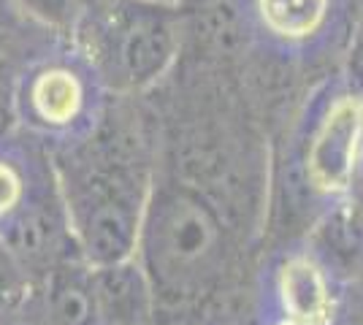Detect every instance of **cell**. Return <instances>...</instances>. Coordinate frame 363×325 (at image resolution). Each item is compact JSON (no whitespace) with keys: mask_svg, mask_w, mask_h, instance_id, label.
Returning <instances> with one entry per match:
<instances>
[{"mask_svg":"<svg viewBox=\"0 0 363 325\" xmlns=\"http://www.w3.org/2000/svg\"><path fill=\"white\" fill-rule=\"evenodd\" d=\"M350 62H352V71L363 76V16L355 25V33H352V55H350Z\"/></svg>","mask_w":363,"mask_h":325,"instance_id":"9a60e30c","label":"cell"},{"mask_svg":"<svg viewBox=\"0 0 363 325\" xmlns=\"http://www.w3.org/2000/svg\"><path fill=\"white\" fill-rule=\"evenodd\" d=\"M35 307L44 325H98L92 266L79 252L65 255L38 282Z\"/></svg>","mask_w":363,"mask_h":325,"instance_id":"52a82bcc","label":"cell"},{"mask_svg":"<svg viewBox=\"0 0 363 325\" xmlns=\"http://www.w3.org/2000/svg\"><path fill=\"white\" fill-rule=\"evenodd\" d=\"M277 325H320V323H309V320H293V317H282Z\"/></svg>","mask_w":363,"mask_h":325,"instance_id":"2e32d148","label":"cell"},{"mask_svg":"<svg viewBox=\"0 0 363 325\" xmlns=\"http://www.w3.org/2000/svg\"><path fill=\"white\" fill-rule=\"evenodd\" d=\"M52 179L55 169L49 157H33L22 149L0 147V225Z\"/></svg>","mask_w":363,"mask_h":325,"instance_id":"30bf717a","label":"cell"},{"mask_svg":"<svg viewBox=\"0 0 363 325\" xmlns=\"http://www.w3.org/2000/svg\"><path fill=\"white\" fill-rule=\"evenodd\" d=\"M244 28L282 55H312L347 22L350 0H236Z\"/></svg>","mask_w":363,"mask_h":325,"instance_id":"5b68a950","label":"cell"},{"mask_svg":"<svg viewBox=\"0 0 363 325\" xmlns=\"http://www.w3.org/2000/svg\"><path fill=\"white\" fill-rule=\"evenodd\" d=\"M14 6L41 30L74 35L84 0H14Z\"/></svg>","mask_w":363,"mask_h":325,"instance_id":"4fadbf2b","label":"cell"},{"mask_svg":"<svg viewBox=\"0 0 363 325\" xmlns=\"http://www.w3.org/2000/svg\"><path fill=\"white\" fill-rule=\"evenodd\" d=\"M98 325H138L147 314L150 301V279L144 277L141 266L133 268L130 261L117 266L92 268Z\"/></svg>","mask_w":363,"mask_h":325,"instance_id":"ba28073f","label":"cell"},{"mask_svg":"<svg viewBox=\"0 0 363 325\" xmlns=\"http://www.w3.org/2000/svg\"><path fill=\"white\" fill-rule=\"evenodd\" d=\"M182 11L163 0H84L74 35L104 90L138 93L179 49Z\"/></svg>","mask_w":363,"mask_h":325,"instance_id":"7a4b0ae2","label":"cell"},{"mask_svg":"<svg viewBox=\"0 0 363 325\" xmlns=\"http://www.w3.org/2000/svg\"><path fill=\"white\" fill-rule=\"evenodd\" d=\"M35 298H38V282L0 241V314L30 309L35 307Z\"/></svg>","mask_w":363,"mask_h":325,"instance_id":"7c38bea8","label":"cell"},{"mask_svg":"<svg viewBox=\"0 0 363 325\" xmlns=\"http://www.w3.org/2000/svg\"><path fill=\"white\" fill-rule=\"evenodd\" d=\"M28 62H30V57H28V49L22 44L19 33H14L11 25H6L0 19V141L9 133L11 122H16L14 117L16 81H19Z\"/></svg>","mask_w":363,"mask_h":325,"instance_id":"8fae6325","label":"cell"},{"mask_svg":"<svg viewBox=\"0 0 363 325\" xmlns=\"http://www.w3.org/2000/svg\"><path fill=\"white\" fill-rule=\"evenodd\" d=\"M0 325H44V320L38 314V307H30L14 314H0Z\"/></svg>","mask_w":363,"mask_h":325,"instance_id":"5bb4252c","label":"cell"},{"mask_svg":"<svg viewBox=\"0 0 363 325\" xmlns=\"http://www.w3.org/2000/svg\"><path fill=\"white\" fill-rule=\"evenodd\" d=\"M220 225L193 190L168 187L144 203L136 255L152 290L190 295L201 290L220 261Z\"/></svg>","mask_w":363,"mask_h":325,"instance_id":"3957f363","label":"cell"},{"mask_svg":"<svg viewBox=\"0 0 363 325\" xmlns=\"http://www.w3.org/2000/svg\"><path fill=\"white\" fill-rule=\"evenodd\" d=\"M14 117L57 147L82 141L104 117V84L79 52L30 60L16 81Z\"/></svg>","mask_w":363,"mask_h":325,"instance_id":"277c9868","label":"cell"},{"mask_svg":"<svg viewBox=\"0 0 363 325\" xmlns=\"http://www.w3.org/2000/svg\"><path fill=\"white\" fill-rule=\"evenodd\" d=\"M363 149V98L352 90L333 93L309 130L306 182L318 193H345L358 171Z\"/></svg>","mask_w":363,"mask_h":325,"instance_id":"8992f818","label":"cell"},{"mask_svg":"<svg viewBox=\"0 0 363 325\" xmlns=\"http://www.w3.org/2000/svg\"><path fill=\"white\" fill-rule=\"evenodd\" d=\"M76 252L92 268L133 261L144 198L133 173L111 160L98 130L52 155Z\"/></svg>","mask_w":363,"mask_h":325,"instance_id":"6da1fadb","label":"cell"},{"mask_svg":"<svg viewBox=\"0 0 363 325\" xmlns=\"http://www.w3.org/2000/svg\"><path fill=\"white\" fill-rule=\"evenodd\" d=\"M277 298L285 317L325 323L331 314V285L312 258H288L277 271Z\"/></svg>","mask_w":363,"mask_h":325,"instance_id":"9c48e42d","label":"cell"}]
</instances>
